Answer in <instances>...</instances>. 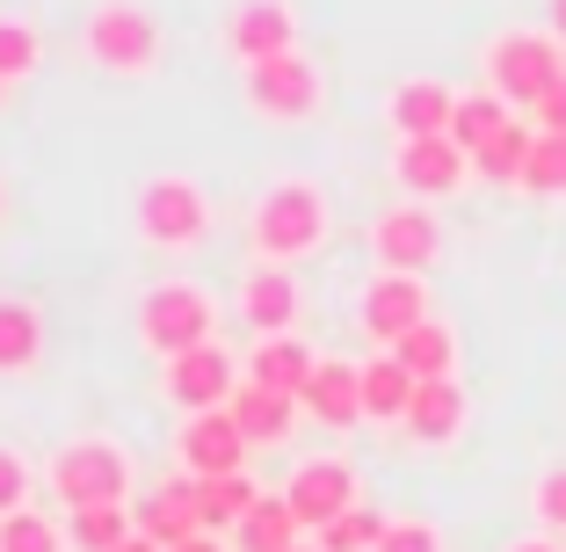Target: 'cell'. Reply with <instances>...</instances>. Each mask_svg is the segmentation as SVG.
<instances>
[{"label":"cell","mask_w":566,"mask_h":552,"mask_svg":"<svg viewBox=\"0 0 566 552\" xmlns=\"http://www.w3.org/2000/svg\"><path fill=\"white\" fill-rule=\"evenodd\" d=\"M226 51L240 59V73L262 66V59L298 51V15H291V0H233V15H226Z\"/></svg>","instance_id":"12"},{"label":"cell","mask_w":566,"mask_h":552,"mask_svg":"<svg viewBox=\"0 0 566 552\" xmlns=\"http://www.w3.org/2000/svg\"><path fill=\"white\" fill-rule=\"evenodd\" d=\"M226 407H233V421L248 429V444H283V436L298 429V400H291V393H276V385L240 378V393Z\"/></svg>","instance_id":"20"},{"label":"cell","mask_w":566,"mask_h":552,"mask_svg":"<svg viewBox=\"0 0 566 552\" xmlns=\"http://www.w3.org/2000/svg\"><path fill=\"white\" fill-rule=\"evenodd\" d=\"M160 393L182 415H203V407H226L240 393V364L218 342H203V350H182V356H167L160 364Z\"/></svg>","instance_id":"9"},{"label":"cell","mask_w":566,"mask_h":552,"mask_svg":"<svg viewBox=\"0 0 566 552\" xmlns=\"http://www.w3.org/2000/svg\"><path fill=\"white\" fill-rule=\"evenodd\" d=\"M51 494L66 509H95V502H124L132 494V458L109 444V436H73L51 451Z\"/></svg>","instance_id":"4"},{"label":"cell","mask_w":566,"mask_h":552,"mask_svg":"<svg viewBox=\"0 0 566 552\" xmlns=\"http://www.w3.org/2000/svg\"><path fill=\"white\" fill-rule=\"evenodd\" d=\"M385 117L400 138H450V117H458V95L443 81H400L392 102H385Z\"/></svg>","instance_id":"18"},{"label":"cell","mask_w":566,"mask_h":552,"mask_svg":"<svg viewBox=\"0 0 566 552\" xmlns=\"http://www.w3.org/2000/svg\"><path fill=\"white\" fill-rule=\"evenodd\" d=\"M44 356V313L30 299H0V378H30Z\"/></svg>","instance_id":"22"},{"label":"cell","mask_w":566,"mask_h":552,"mask_svg":"<svg viewBox=\"0 0 566 552\" xmlns=\"http://www.w3.org/2000/svg\"><path fill=\"white\" fill-rule=\"evenodd\" d=\"M313 364H319V356L305 350L298 335H262V342L248 350V378H254V385H276V393H291V400L305 393Z\"/></svg>","instance_id":"21"},{"label":"cell","mask_w":566,"mask_h":552,"mask_svg":"<svg viewBox=\"0 0 566 552\" xmlns=\"http://www.w3.org/2000/svg\"><path fill=\"white\" fill-rule=\"evenodd\" d=\"M392 356H400L415 378H458V335H450L443 320H421V327H407L400 342H392Z\"/></svg>","instance_id":"26"},{"label":"cell","mask_w":566,"mask_h":552,"mask_svg":"<svg viewBox=\"0 0 566 552\" xmlns=\"http://www.w3.org/2000/svg\"><path fill=\"white\" fill-rule=\"evenodd\" d=\"M132 517H138V538H153V545H182V538H197L203 531L197 523V480H189V472L160 480Z\"/></svg>","instance_id":"17"},{"label":"cell","mask_w":566,"mask_h":552,"mask_svg":"<svg viewBox=\"0 0 566 552\" xmlns=\"http://www.w3.org/2000/svg\"><path fill=\"white\" fill-rule=\"evenodd\" d=\"M465 175H472V153L458 146V138H400V153H392V183H400L415 204L458 197Z\"/></svg>","instance_id":"10"},{"label":"cell","mask_w":566,"mask_h":552,"mask_svg":"<svg viewBox=\"0 0 566 552\" xmlns=\"http://www.w3.org/2000/svg\"><path fill=\"white\" fill-rule=\"evenodd\" d=\"M559 81H566L559 37H545V30H509V37H494V44H486V87H494L501 102L537 110V102H545Z\"/></svg>","instance_id":"5"},{"label":"cell","mask_w":566,"mask_h":552,"mask_svg":"<svg viewBox=\"0 0 566 552\" xmlns=\"http://www.w3.org/2000/svg\"><path fill=\"white\" fill-rule=\"evenodd\" d=\"M552 37H566V0H552Z\"/></svg>","instance_id":"41"},{"label":"cell","mask_w":566,"mask_h":552,"mask_svg":"<svg viewBox=\"0 0 566 552\" xmlns=\"http://www.w3.org/2000/svg\"><path fill=\"white\" fill-rule=\"evenodd\" d=\"M81 51H87V66L117 73V81H146L160 66V22L138 0H102L81 22Z\"/></svg>","instance_id":"2"},{"label":"cell","mask_w":566,"mask_h":552,"mask_svg":"<svg viewBox=\"0 0 566 552\" xmlns=\"http://www.w3.org/2000/svg\"><path fill=\"white\" fill-rule=\"evenodd\" d=\"M248 429L233 421V407H203V415H182L175 429V458H182L189 480H218V472H248Z\"/></svg>","instance_id":"8"},{"label":"cell","mask_w":566,"mask_h":552,"mask_svg":"<svg viewBox=\"0 0 566 552\" xmlns=\"http://www.w3.org/2000/svg\"><path fill=\"white\" fill-rule=\"evenodd\" d=\"M167 552H226V545H218V531H197V538H182V545H167Z\"/></svg>","instance_id":"38"},{"label":"cell","mask_w":566,"mask_h":552,"mask_svg":"<svg viewBox=\"0 0 566 552\" xmlns=\"http://www.w3.org/2000/svg\"><path fill=\"white\" fill-rule=\"evenodd\" d=\"M0 211H8V189H0Z\"/></svg>","instance_id":"43"},{"label":"cell","mask_w":566,"mask_h":552,"mask_svg":"<svg viewBox=\"0 0 566 552\" xmlns=\"http://www.w3.org/2000/svg\"><path fill=\"white\" fill-rule=\"evenodd\" d=\"M537 523H545V531H566V466H552L545 480H537Z\"/></svg>","instance_id":"36"},{"label":"cell","mask_w":566,"mask_h":552,"mask_svg":"<svg viewBox=\"0 0 566 552\" xmlns=\"http://www.w3.org/2000/svg\"><path fill=\"white\" fill-rule=\"evenodd\" d=\"M516 189H531V197H566V132H537L531 168H523Z\"/></svg>","instance_id":"32"},{"label":"cell","mask_w":566,"mask_h":552,"mask_svg":"<svg viewBox=\"0 0 566 552\" xmlns=\"http://www.w3.org/2000/svg\"><path fill=\"white\" fill-rule=\"evenodd\" d=\"M537 132H566V81L552 87L545 102H537Z\"/></svg>","instance_id":"37"},{"label":"cell","mask_w":566,"mask_h":552,"mask_svg":"<svg viewBox=\"0 0 566 552\" xmlns=\"http://www.w3.org/2000/svg\"><path fill=\"white\" fill-rule=\"evenodd\" d=\"M509 110H516V102H501L494 87H480V95H458V117H450V138H458L465 153H480L486 138H501L509 124H516Z\"/></svg>","instance_id":"28"},{"label":"cell","mask_w":566,"mask_h":552,"mask_svg":"<svg viewBox=\"0 0 566 552\" xmlns=\"http://www.w3.org/2000/svg\"><path fill=\"white\" fill-rule=\"evenodd\" d=\"M240 320H248L254 335H291V320H298V284H291V269L254 262L248 277H240Z\"/></svg>","instance_id":"16"},{"label":"cell","mask_w":566,"mask_h":552,"mask_svg":"<svg viewBox=\"0 0 566 552\" xmlns=\"http://www.w3.org/2000/svg\"><path fill=\"white\" fill-rule=\"evenodd\" d=\"M298 407H305L313 421H327V429H356V421H370V415H364V364L319 356L313 378H305V393H298Z\"/></svg>","instance_id":"15"},{"label":"cell","mask_w":566,"mask_h":552,"mask_svg":"<svg viewBox=\"0 0 566 552\" xmlns=\"http://www.w3.org/2000/svg\"><path fill=\"white\" fill-rule=\"evenodd\" d=\"M509 552H559V545H552V538H516Z\"/></svg>","instance_id":"39"},{"label":"cell","mask_w":566,"mask_h":552,"mask_svg":"<svg viewBox=\"0 0 566 552\" xmlns=\"http://www.w3.org/2000/svg\"><path fill=\"white\" fill-rule=\"evenodd\" d=\"M415 371L400 364V356L385 350V356H370L364 364V415L370 421H407V407H415Z\"/></svg>","instance_id":"24"},{"label":"cell","mask_w":566,"mask_h":552,"mask_svg":"<svg viewBox=\"0 0 566 552\" xmlns=\"http://www.w3.org/2000/svg\"><path fill=\"white\" fill-rule=\"evenodd\" d=\"M531 146H537V132L531 124H509L501 138H486L480 153H472V175H486V183H523V168H531Z\"/></svg>","instance_id":"29"},{"label":"cell","mask_w":566,"mask_h":552,"mask_svg":"<svg viewBox=\"0 0 566 552\" xmlns=\"http://www.w3.org/2000/svg\"><path fill=\"white\" fill-rule=\"evenodd\" d=\"M36 66H44V37H36V22L0 15V81L15 87V81H30Z\"/></svg>","instance_id":"31"},{"label":"cell","mask_w":566,"mask_h":552,"mask_svg":"<svg viewBox=\"0 0 566 552\" xmlns=\"http://www.w3.org/2000/svg\"><path fill=\"white\" fill-rule=\"evenodd\" d=\"M262 502V487H254V472H218V480H197V523L203 531H240V517Z\"/></svg>","instance_id":"23"},{"label":"cell","mask_w":566,"mask_h":552,"mask_svg":"<svg viewBox=\"0 0 566 552\" xmlns=\"http://www.w3.org/2000/svg\"><path fill=\"white\" fill-rule=\"evenodd\" d=\"M378 552H443V538H436V523L400 517V523H385V545Z\"/></svg>","instance_id":"35"},{"label":"cell","mask_w":566,"mask_h":552,"mask_svg":"<svg viewBox=\"0 0 566 552\" xmlns=\"http://www.w3.org/2000/svg\"><path fill=\"white\" fill-rule=\"evenodd\" d=\"M385 523H392V517H378V509L356 502V509H342L327 531H313V545L319 552H378L385 545Z\"/></svg>","instance_id":"30"},{"label":"cell","mask_w":566,"mask_h":552,"mask_svg":"<svg viewBox=\"0 0 566 552\" xmlns=\"http://www.w3.org/2000/svg\"><path fill=\"white\" fill-rule=\"evenodd\" d=\"M117 552H167V545H153V538H124Z\"/></svg>","instance_id":"40"},{"label":"cell","mask_w":566,"mask_h":552,"mask_svg":"<svg viewBox=\"0 0 566 552\" xmlns=\"http://www.w3.org/2000/svg\"><path fill=\"white\" fill-rule=\"evenodd\" d=\"M124 538H138V517H132L124 502L66 509V545H73V552H117Z\"/></svg>","instance_id":"27"},{"label":"cell","mask_w":566,"mask_h":552,"mask_svg":"<svg viewBox=\"0 0 566 552\" xmlns=\"http://www.w3.org/2000/svg\"><path fill=\"white\" fill-rule=\"evenodd\" d=\"M283 502H291V517H298L305 531H327L342 509H356V472H349V458H305V466H291Z\"/></svg>","instance_id":"11"},{"label":"cell","mask_w":566,"mask_h":552,"mask_svg":"<svg viewBox=\"0 0 566 552\" xmlns=\"http://www.w3.org/2000/svg\"><path fill=\"white\" fill-rule=\"evenodd\" d=\"M319 95H327V81H319V66L305 51H283V59L248 66V102H254V117H269V124L319 117Z\"/></svg>","instance_id":"7"},{"label":"cell","mask_w":566,"mask_h":552,"mask_svg":"<svg viewBox=\"0 0 566 552\" xmlns=\"http://www.w3.org/2000/svg\"><path fill=\"white\" fill-rule=\"evenodd\" d=\"M218 327V305L203 284H189V277H167V284H153L146 299H138V342H146L153 356H182V350H203Z\"/></svg>","instance_id":"3"},{"label":"cell","mask_w":566,"mask_h":552,"mask_svg":"<svg viewBox=\"0 0 566 552\" xmlns=\"http://www.w3.org/2000/svg\"><path fill=\"white\" fill-rule=\"evenodd\" d=\"M15 509H30V458L0 444V517H15Z\"/></svg>","instance_id":"34"},{"label":"cell","mask_w":566,"mask_h":552,"mask_svg":"<svg viewBox=\"0 0 566 552\" xmlns=\"http://www.w3.org/2000/svg\"><path fill=\"white\" fill-rule=\"evenodd\" d=\"M0 95H8V81H0Z\"/></svg>","instance_id":"44"},{"label":"cell","mask_w":566,"mask_h":552,"mask_svg":"<svg viewBox=\"0 0 566 552\" xmlns=\"http://www.w3.org/2000/svg\"><path fill=\"white\" fill-rule=\"evenodd\" d=\"M248 233H254V254H262V262H283V269L319 254V240H327V197H319V183H298V175L269 183Z\"/></svg>","instance_id":"1"},{"label":"cell","mask_w":566,"mask_h":552,"mask_svg":"<svg viewBox=\"0 0 566 552\" xmlns=\"http://www.w3.org/2000/svg\"><path fill=\"white\" fill-rule=\"evenodd\" d=\"M370 254H378V269H407V277H421V269L443 254V226H436L429 204H392V211L370 226Z\"/></svg>","instance_id":"14"},{"label":"cell","mask_w":566,"mask_h":552,"mask_svg":"<svg viewBox=\"0 0 566 552\" xmlns=\"http://www.w3.org/2000/svg\"><path fill=\"white\" fill-rule=\"evenodd\" d=\"M0 552H66V523L15 509V517H0Z\"/></svg>","instance_id":"33"},{"label":"cell","mask_w":566,"mask_h":552,"mask_svg":"<svg viewBox=\"0 0 566 552\" xmlns=\"http://www.w3.org/2000/svg\"><path fill=\"white\" fill-rule=\"evenodd\" d=\"M291 552H319V545H291Z\"/></svg>","instance_id":"42"},{"label":"cell","mask_w":566,"mask_h":552,"mask_svg":"<svg viewBox=\"0 0 566 552\" xmlns=\"http://www.w3.org/2000/svg\"><path fill=\"white\" fill-rule=\"evenodd\" d=\"M356 320H364L370 342H385V350H392L407 327H421V320H429V284H421V277H407V269H378V277L364 284Z\"/></svg>","instance_id":"13"},{"label":"cell","mask_w":566,"mask_h":552,"mask_svg":"<svg viewBox=\"0 0 566 552\" xmlns=\"http://www.w3.org/2000/svg\"><path fill=\"white\" fill-rule=\"evenodd\" d=\"M305 523L291 517V502L283 494H262V502L240 517V531H233V552H291V545H305Z\"/></svg>","instance_id":"25"},{"label":"cell","mask_w":566,"mask_h":552,"mask_svg":"<svg viewBox=\"0 0 566 552\" xmlns=\"http://www.w3.org/2000/svg\"><path fill=\"white\" fill-rule=\"evenodd\" d=\"M400 429L415 436V444H450V436L465 429V393H458V378H421Z\"/></svg>","instance_id":"19"},{"label":"cell","mask_w":566,"mask_h":552,"mask_svg":"<svg viewBox=\"0 0 566 552\" xmlns=\"http://www.w3.org/2000/svg\"><path fill=\"white\" fill-rule=\"evenodd\" d=\"M211 233V197H203V183H189V175H153L146 189H138V240L160 254H182L197 248V240Z\"/></svg>","instance_id":"6"}]
</instances>
